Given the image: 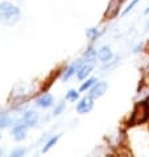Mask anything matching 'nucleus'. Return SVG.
Listing matches in <instances>:
<instances>
[{"mask_svg": "<svg viewBox=\"0 0 149 157\" xmlns=\"http://www.w3.org/2000/svg\"><path fill=\"white\" fill-rule=\"evenodd\" d=\"M21 19V11L19 7L10 2L0 3V23L7 27H13Z\"/></svg>", "mask_w": 149, "mask_h": 157, "instance_id": "nucleus-1", "label": "nucleus"}, {"mask_svg": "<svg viewBox=\"0 0 149 157\" xmlns=\"http://www.w3.org/2000/svg\"><path fill=\"white\" fill-rule=\"evenodd\" d=\"M149 120V102L148 100H143L135 104L132 114L128 120V125H140L144 124Z\"/></svg>", "mask_w": 149, "mask_h": 157, "instance_id": "nucleus-2", "label": "nucleus"}, {"mask_svg": "<svg viewBox=\"0 0 149 157\" xmlns=\"http://www.w3.org/2000/svg\"><path fill=\"white\" fill-rule=\"evenodd\" d=\"M95 66V59H81V62L78 63L77 69V75L79 79H85L87 75L91 73V70Z\"/></svg>", "mask_w": 149, "mask_h": 157, "instance_id": "nucleus-3", "label": "nucleus"}, {"mask_svg": "<svg viewBox=\"0 0 149 157\" xmlns=\"http://www.w3.org/2000/svg\"><path fill=\"white\" fill-rule=\"evenodd\" d=\"M93 107H94V98L89 95V97H85L79 100V103L77 104V112L81 115L87 114V112L93 110Z\"/></svg>", "mask_w": 149, "mask_h": 157, "instance_id": "nucleus-4", "label": "nucleus"}, {"mask_svg": "<svg viewBox=\"0 0 149 157\" xmlns=\"http://www.w3.org/2000/svg\"><path fill=\"white\" fill-rule=\"evenodd\" d=\"M108 89V85L106 82H96V83L90 89V97H93L94 99L100 98L106 94V91Z\"/></svg>", "mask_w": 149, "mask_h": 157, "instance_id": "nucleus-5", "label": "nucleus"}, {"mask_svg": "<svg viewBox=\"0 0 149 157\" xmlns=\"http://www.w3.org/2000/svg\"><path fill=\"white\" fill-rule=\"evenodd\" d=\"M124 0H111L108 3V8H107V12H106V17L111 19V17H115L117 13H119V10L121 7V4Z\"/></svg>", "mask_w": 149, "mask_h": 157, "instance_id": "nucleus-6", "label": "nucleus"}, {"mask_svg": "<svg viewBox=\"0 0 149 157\" xmlns=\"http://www.w3.org/2000/svg\"><path fill=\"white\" fill-rule=\"evenodd\" d=\"M27 132H28V125L25 123H23V124H16L15 125L13 131H12V135H13V137L17 141H21V140L25 139V136H27Z\"/></svg>", "mask_w": 149, "mask_h": 157, "instance_id": "nucleus-7", "label": "nucleus"}, {"mask_svg": "<svg viewBox=\"0 0 149 157\" xmlns=\"http://www.w3.org/2000/svg\"><path fill=\"white\" fill-rule=\"evenodd\" d=\"M98 58H99V61H102V62H109V61L112 59V57H113V54H112V50H111V48L109 46H102L100 49L98 50Z\"/></svg>", "mask_w": 149, "mask_h": 157, "instance_id": "nucleus-8", "label": "nucleus"}, {"mask_svg": "<svg viewBox=\"0 0 149 157\" xmlns=\"http://www.w3.org/2000/svg\"><path fill=\"white\" fill-rule=\"evenodd\" d=\"M37 121H38V114L36 111H28V112H25L23 116V123H25L28 127L36 125Z\"/></svg>", "mask_w": 149, "mask_h": 157, "instance_id": "nucleus-9", "label": "nucleus"}, {"mask_svg": "<svg viewBox=\"0 0 149 157\" xmlns=\"http://www.w3.org/2000/svg\"><path fill=\"white\" fill-rule=\"evenodd\" d=\"M36 103H37V106H40L42 108H48L53 104V97L50 94H44L36 100Z\"/></svg>", "mask_w": 149, "mask_h": 157, "instance_id": "nucleus-10", "label": "nucleus"}, {"mask_svg": "<svg viewBox=\"0 0 149 157\" xmlns=\"http://www.w3.org/2000/svg\"><path fill=\"white\" fill-rule=\"evenodd\" d=\"M77 69H78V65H77V63L70 65V66H69V67L66 69V70H65V73H63V81H67V79H70L73 74L77 71Z\"/></svg>", "mask_w": 149, "mask_h": 157, "instance_id": "nucleus-11", "label": "nucleus"}, {"mask_svg": "<svg viewBox=\"0 0 149 157\" xmlns=\"http://www.w3.org/2000/svg\"><path fill=\"white\" fill-rule=\"evenodd\" d=\"M96 82H98V79L96 78H89L86 82H83L82 86L79 87V91H86V90H90L91 87H93Z\"/></svg>", "mask_w": 149, "mask_h": 157, "instance_id": "nucleus-12", "label": "nucleus"}, {"mask_svg": "<svg viewBox=\"0 0 149 157\" xmlns=\"http://www.w3.org/2000/svg\"><path fill=\"white\" fill-rule=\"evenodd\" d=\"M12 124V119L7 114H0V128H7Z\"/></svg>", "mask_w": 149, "mask_h": 157, "instance_id": "nucleus-13", "label": "nucleus"}, {"mask_svg": "<svg viewBox=\"0 0 149 157\" xmlns=\"http://www.w3.org/2000/svg\"><path fill=\"white\" fill-rule=\"evenodd\" d=\"M86 36L89 37L91 41H94L95 38H98L100 36V32L95 28H89V29H86Z\"/></svg>", "mask_w": 149, "mask_h": 157, "instance_id": "nucleus-14", "label": "nucleus"}, {"mask_svg": "<svg viewBox=\"0 0 149 157\" xmlns=\"http://www.w3.org/2000/svg\"><path fill=\"white\" fill-rule=\"evenodd\" d=\"M61 136H59V135H57V136H54V137H52L50 139V140L49 141H48L46 143V145L45 147H44L42 148V153H45V152H48V151H49L50 149V148L52 147H53V145H55V144H57V141H58V139H59Z\"/></svg>", "mask_w": 149, "mask_h": 157, "instance_id": "nucleus-15", "label": "nucleus"}, {"mask_svg": "<svg viewBox=\"0 0 149 157\" xmlns=\"http://www.w3.org/2000/svg\"><path fill=\"white\" fill-rule=\"evenodd\" d=\"M79 98V93L77 90H69L66 94V100L69 102H75V100Z\"/></svg>", "mask_w": 149, "mask_h": 157, "instance_id": "nucleus-16", "label": "nucleus"}, {"mask_svg": "<svg viewBox=\"0 0 149 157\" xmlns=\"http://www.w3.org/2000/svg\"><path fill=\"white\" fill-rule=\"evenodd\" d=\"M139 2H141V0H132V2L129 3V6L127 7L124 11H123V15H127V13H128V12H131V11H132L133 8H135V6H136V4H137Z\"/></svg>", "mask_w": 149, "mask_h": 157, "instance_id": "nucleus-17", "label": "nucleus"}, {"mask_svg": "<svg viewBox=\"0 0 149 157\" xmlns=\"http://www.w3.org/2000/svg\"><path fill=\"white\" fill-rule=\"evenodd\" d=\"M25 151L24 148H17V149H15L13 152L11 153V156H13V157H20V156H24L25 155Z\"/></svg>", "mask_w": 149, "mask_h": 157, "instance_id": "nucleus-18", "label": "nucleus"}, {"mask_svg": "<svg viewBox=\"0 0 149 157\" xmlns=\"http://www.w3.org/2000/svg\"><path fill=\"white\" fill-rule=\"evenodd\" d=\"M63 108H65V103H59V104H58V106H57V107H55V110H54V116H57V115H59V114H62Z\"/></svg>", "mask_w": 149, "mask_h": 157, "instance_id": "nucleus-19", "label": "nucleus"}, {"mask_svg": "<svg viewBox=\"0 0 149 157\" xmlns=\"http://www.w3.org/2000/svg\"><path fill=\"white\" fill-rule=\"evenodd\" d=\"M145 13H149V10H147V11H145Z\"/></svg>", "mask_w": 149, "mask_h": 157, "instance_id": "nucleus-20", "label": "nucleus"}, {"mask_svg": "<svg viewBox=\"0 0 149 157\" xmlns=\"http://www.w3.org/2000/svg\"><path fill=\"white\" fill-rule=\"evenodd\" d=\"M0 139H2V135H0Z\"/></svg>", "mask_w": 149, "mask_h": 157, "instance_id": "nucleus-21", "label": "nucleus"}]
</instances>
